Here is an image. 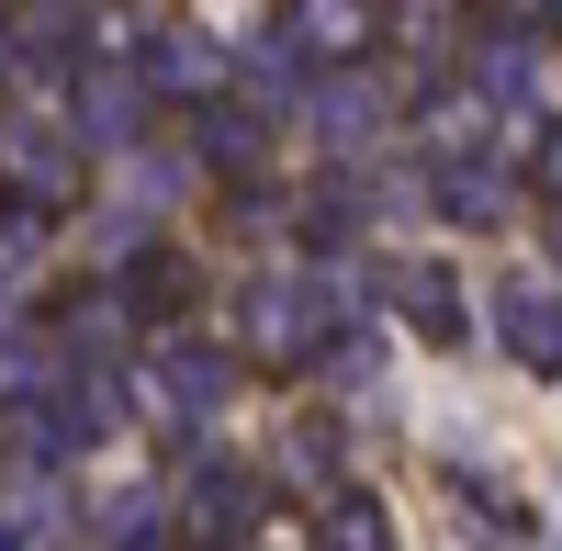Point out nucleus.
<instances>
[{
  "instance_id": "1",
  "label": "nucleus",
  "mask_w": 562,
  "mask_h": 551,
  "mask_svg": "<svg viewBox=\"0 0 562 551\" xmlns=\"http://www.w3.org/2000/svg\"><path fill=\"white\" fill-rule=\"evenodd\" d=\"M293 34L315 45V57H360L383 23H371V0H293Z\"/></svg>"
},
{
  "instance_id": "2",
  "label": "nucleus",
  "mask_w": 562,
  "mask_h": 551,
  "mask_svg": "<svg viewBox=\"0 0 562 551\" xmlns=\"http://www.w3.org/2000/svg\"><path fill=\"white\" fill-rule=\"evenodd\" d=\"M540 180H551V192H562V135H540Z\"/></svg>"
}]
</instances>
